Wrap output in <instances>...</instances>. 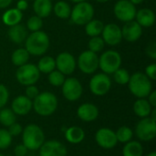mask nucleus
I'll list each match as a JSON object with an SVG mask.
<instances>
[{
  "instance_id": "58836bf2",
  "label": "nucleus",
  "mask_w": 156,
  "mask_h": 156,
  "mask_svg": "<svg viewBox=\"0 0 156 156\" xmlns=\"http://www.w3.org/2000/svg\"><path fill=\"white\" fill-rule=\"evenodd\" d=\"M38 94H39V90H38L37 87H36L35 85L27 86L26 91H25V96L26 97H27L28 99L33 101Z\"/></svg>"
},
{
  "instance_id": "7c9ffc66",
  "label": "nucleus",
  "mask_w": 156,
  "mask_h": 156,
  "mask_svg": "<svg viewBox=\"0 0 156 156\" xmlns=\"http://www.w3.org/2000/svg\"><path fill=\"white\" fill-rule=\"evenodd\" d=\"M115 134H116L118 143L126 144L132 141L133 136V132L128 126H122L115 132Z\"/></svg>"
},
{
  "instance_id": "39448f33",
  "label": "nucleus",
  "mask_w": 156,
  "mask_h": 156,
  "mask_svg": "<svg viewBox=\"0 0 156 156\" xmlns=\"http://www.w3.org/2000/svg\"><path fill=\"white\" fill-rule=\"evenodd\" d=\"M94 16V8L92 5L85 2L77 3L75 6L71 9L70 13V19L76 25L83 26L93 19Z\"/></svg>"
},
{
  "instance_id": "c9c22d12",
  "label": "nucleus",
  "mask_w": 156,
  "mask_h": 156,
  "mask_svg": "<svg viewBox=\"0 0 156 156\" xmlns=\"http://www.w3.org/2000/svg\"><path fill=\"white\" fill-rule=\"evenodd\" d=\"M42 26H43L42 18L37 16H32L27 21V27L31 32H36L40 30Z\"/></svg>"
},
{
  "instance_id": "ddd939ff",
  "label": "nucleus",
  "mask_w": 156,
  "mask_h": 156,
  "mask_svg": "<svg viewBox=\"0 0 156 156\" xmlns=\"http://www.w3.org/2000/svg\"><path fill=\"white\" fill-rule=\"evenodd\" d=\"M97 144L103 149H112L118 144L115 132L110 128H101L95 133Z\"/></svg>"
},
{
  "instance_id": "a18cd8bd",
  "label": "nucleus",
  "mask_w": 156,
  "mask_h": 156,
  "mask_svg": "<svg viewBox=\"0 0 156 156\" xmlns=\"http://www.w3.org/2000/svg\"><path fill=\"white\" fill-rule=\"evenodd\" d=\"M27 7H28V3L27 2V0H19L16 4V8L20 10L21 12L24 10H27Z\"/></svg>"
},
{
  "instance_id": "2f4dec72",
  "label": "nucleus",
  "mask_w": 156,
  "mask_h": 156,
  "mask_svg": "<svg viewBox=\"0 0 156 156\" xmlns=\"http://www.w3.org/2000/svg\"><path fill=\"white\" fill-rule=\"evenodd\" d=\"M16 115L11 109H3L0 111V123L5 127H9L16 122Z\"/></svg>"
},
{
  "instance_id": "c756f323",
  "label": "nucleus",
  "mask_w": 156,
  "mask_h": 156,
  "mask_svg": "<svg viewBox=\"0 0 156 156\" xmlns=\"http://www.w3.org/2000/svg\"><path fill=\"white\" fill-rule=\"evenodd\" d=\"M54 13L55 15L61 19H66L70 16L71 13V7L70 5L65 2V1H58L55 4L54 7Z\"/></svg>"
},
{
  "instance_id": "e433bc0d",
  "label": "nucleus",
  "mask_w": 156,
  "mask_h": 156,
  "mask_svg": "<svg viewBox=\"0 0 156 156\" xmlns=\"http://www.w3.org/2000/svg\"><path fill=\"white\" fill-rule=\"evenodd\" d=\"M12 143V136L5 129H0V150L8 148Z\"/></svg>"
},
{
  "instance_id": "aec40b11",
  "label": "nucleus",
  "mask_w": 156,
  "mask_h": 156,
  "mask_svg": "<svg viewBox=\"0 0 156 156\" xmlns=\"http://www.w3.org/2000/svg\"><path fill=\"white\" fill-rule=\"evenodd\" d=\"M136 22L143 27H150L155 23V14L149 8H142L136 12Z\"/></svg>"
},
{
  "instance_id": "9b49d317",
  "label": "nucleus",
  "mask_w": 156,
  "mask_h": 156,
  "mask_svg": "<svg viewBox=\"0 0 156 156\" xmlns=\"http://www.w3.org/2000/svg\"><path fill=\"white\" fill-rule=\"evenodd\" d=\"M62 93L66 100L69 101H76L82 95V85L80 80L76 78L65 79L62 84Z\"/></svg>"
},
{
  "instance_id": "f8f14e48",
  "label": "nucleus",
  "mask_w": 156,
  "mask_h": 156,
  "mask_svg": "<svg viewBox=\"0 0 156 156\" xmlns=\"http://www.w3.org/2000/svg\"><path fill=\"white\" fill-rule=\"evenodd\" d=\"M115 16L122 22H129L135 18L136 8L135 5L129 0H119L113 8Z\"/></svg>"
},
{
  "instance_id": "603ef678",
  "label": "nucleus",
  "mask_w": 156,
  "mask_h": 156,
  "mask_svg": "<svg viewBox=\"0 0 156 156\" xmlns=\"http://www.w3.org/2000/svg\"><path fill=\"white\" fill-rule=\"evenodd\" d=\"M0 156H4V155H3V154H0Z\"/></svg>"
},
{
  "instance_id": "72a5a7b5",
  "label": "nucleus",
  "mask_w": 156,
  "mask_h": 156,
  "mask_svg": "<svg viewBox=\"0 0 156 156\" xmlns=\"http://www.w3.org/2000/svg\"><path fill=\"white\" fill-rule=\"evenodd\" d=\"M130 74L125 69H118L114 73H113V79L114 81L120 85H125L128 84L129 80H130Z\"/></svg>"
},
{
  "instance_id": "9d476101",
  "label": "nucleus",
  "mask_w": 156,
  "mask_h": 156,
  "mask_svg": "<svg viewBox=\"0 0 156 156\" xmlns=\"http://www.w3.org/2000/svg\"><path fill=\"white\" fill-rule=\"evenodd\" d=\"M112 87V80L105 73L94 75L90 81V90L96 96H103L109 92Z\"/></svg>"
},
{
  "instance_id": "20e7f679",
  "label": "nucleus",
  "mask_w": 156,
  "mask_h": 156,
  "mask_svg": "<svg viewBox=\"0 0 156 156\" xmlns=\"http://www.w3.org/2000/svg\"><path fill=\"white\" fill-rule=\"evenodd\" d=\"M22 142L27 150L37 151L45 142V134L42 129L34 123L28 124L23 129Z\"/></svg>"
},
{
  "instance_id": "4c0bfd02",
  "label": "nucleus",
  "mask_w": 156,
  "mask_h": 156,
  "mask_svg": "<svg viewBox=\"0 0 156 156\" xmlns=\"http://www.w3.org/2000/svg\"><path fill=\"white\" fill-rule=\"evenodd\" d=\"M8 98H9V92L7 88L5 85L0 84V109H2L7 103Z\"/></svg>"
},
{
  "instance_id": "a211bd4d",
  "label": "nucleus",
  "mask_w": 156,
  "mask_h": 156,
  "mask_svg": "<svg viewBox=\"0 0 156 156\" xmlns=\"http://www.w3.org/2000/svg\"><path fill=\"white\" fill-rule=\"evenodd\" d=\"M33 103L30 99L26 97L25 95H19L16 97L11 104V110L14 112L16 115L24 116L30 112L32 110Z\"/></svg>"
},
{
  "instance_id": "f704fd0d",
  "label": "nucleus",
  "mask_w": 156,
  "mask_h": 156,
  "mask_svg": "<svg viewBox=\"0 0 156 156\" xmlns=\"http://www.w3.org/2000/svg\"><path fill=\"white\" fill-rule=\"evenodd\" d=\"M48 81L54 87H60L65 81V75L62 74L60 71L54 69L53 71L48 73Z\"/></svg>"
},
{
  "instance_id": "1a4fd4ad",
  "label": "nucleus",
  "mask_w": 156,
  "mask_h": 156,
  "mask_svg": "<svg viewBox=\"0 0 156 156\" xmlns=\"http://www.w3.org/2000/svg\"><path fill=\"white\" fill-rule=\"evenodd\" d=\"M78 67L85 74H92L99 68V57L90 50L83 51L78 58Z\"/></svg>"
},
{
  "instance_id": "ea45409f",
  "label": "nucleus",
  "mask_w": 156,
  "mask_h": 156,
  "mask_svg": "<svg viewBox=\"0 0 156 156\" xmlns=\"http://www.w3.org/2000/svg\"><path fill=\"white\" fill-rule=\"evenodd\" d=\"M8 133H10V135L12 137H16V136H18L22 133L23 132V127L19 124V123H16V122H14L13 124H11L9 127H8Z\"/></svg>"
},
{
  "instance_id": "8fccbe9b",
  "label": "nucleus",
  "mask_w": 156,
  "mask_h": 156,
  "mask_svg": "<svg viewBox=\"0 0 156 156\" xmlns=\"http://www.w3.org/2000/svg\"><path fill=\"white\" fill-rule=\"evenodd\" d=\"M146 156H156V153L155 152H152V153H150L149 154H147Z\"/></svg>"
},
{
  "instance_id": "5701e85b",
  "label": "nucleus",
  "mask_w": 156,
  "mask_h": 156,
  "mask_svg": "<svg viewBox=\"0 0 156 156\" xmlns=\"http://www.w3.org/2000/svg\"><path fill=\"white\" fill-rule=\"evenodd\" d=\"M65 138L67 142L71 144H80L85 138V132L79 126H71L65 132Z\"/></svg>"
},
{
  "instance_id": "412c9836",
  "label": "nucleus",
  "mask_w": 156,
  "mask_h": 156,
  "mask_svg": "<svg viewBox=\"0 0 156 156\" xmlns=\"http://www.w3.org/2000/svg\"><path fill=\"white\" fill-rule=\"evenodd\" d=\"M7 34H8L9 39L16 44L23 43L27 37V32L25 27L20 24L10 27Z\"/></svg>"
},
{
  "instance_id": "6ab92c4d",
  "label": "nucleus",
  "mask_w": 156,
  "mask_h": 156,
  "mask_svg": "<svg viewBox=\"0 0 156 156\" xmlns=\"http://www.w3.org/2000/svg\"><path fill=\"white\" fill-rule=\"evenodd\" d=\"M77 114H78V117L81 121L86 122H90L95 121L98 118L99 109L93 103L86 102V103L80 105L77 111Z\"/></svg>"
},
{
  "instance_id": "6e6552de",
  "label": "nucleus",
  "mask_w": 156,
  "mask_h": 156,
  "mask_svg": "<svg viewBox=\"0 0 156 156\" xmlns=\"http://www.w3.org/2000/svg\"><path fill=\"white\" fill-rule=\"evenodd\" d=\"M136 136L143 142H149L156 135V122L150 117L143 118L135 127Z\"/></svg>"
},
{
  "instance_id": "49530a36",
  "label": "nucleus",
  "mask_w": 156,
  "mask_h": 156,
  "mask_svg": "<svg viewBox=\"0 0 156 156\" xmlns=\"http://www.w3.org/2000/svg\"><path fill=\"white\" fill-rule=\"evenodd\" d=\"M12 0H0V8H6L10 5Z\"/></svg>"
},
{
  "instance_id": "f3484780",
  "label": "nucleus",
  "mask_w": 156,
  "mask_h": 156,
  "mask_svg": "<svg viewBox=\"0 0 156 156\" xmlns=\"http://www.w3.org/2000/svg\"><path fill=\"white\" fill-rule=\"evenodd\" d=\"M143 34L142 27L134 20L126 22L122 28V38L129 42H135L137 41Z\"/></svg>"
},
{
  "instance_id": "cd10ccee",
  "label": "nucleus",
  "mask_w": 156,
  "mask_h": 156,
  "mask_svg": "<svg viewBox=\"0 0 156 156\" xmlns=\"http://www.w3.org/2000/svg\"><path fill=\"white\" fill-rule=\"evenodd\" d=\"M104 27L103 23L98 19H91L85 25L86 34L90 37H96L101 34L102 29Z\"/></svg>"
},
{
  "instance_id": "393cba45",
  "label": "nucleus",
  "mask_w": 156,
  "mask_h": 156,
  "mask_svg": "<svg viewBox=\"0 0 156 156\" xmlns=\"http://www.w3.org/2000/svg\"><path fill=\"white\" fill-rule=\"evenodd\" d=\"M22 16L23 15L20 10H18L17 8H10L4 13L2 16V20L5 25L8 27H12L19 24L20 21L22 20Z\"/></svg>"
},
{
  "instance_id": "37998d69",
  "label": "nucleus",
  "mask_w": 156,
  "mask_h": 156,
  "mask_svg": "<svg viewBox=\"0 0 156 156\" xmlns=\"http://www.w3.org/2000/svg\"><path fill=\"white\" fill-rule=\"evenodd\" d=\"M27 148L22 144H18L17 146H16L15 150H14V154L16 156H25L27 154Z\"/></svg>"
},
{
  "instance_id": "dca6fc26",
  "label": "nucleus",
  "mask_w": 156,
  "mask_h": 156,
  "mask_svg": "<svg viewBox=\"0 0 156 156\" xmlns=\"http://www.w3.org/2000/svg\"><path fill=\"white\" fill-rule=\"evenodd\" d=\"M101 34L104 42L110 46H116L120 44L122 39V28L114 23L104 26Z\"/></svg>"
},
{
  "instance_id": "c85d7f7f",
  "label": "nucleus",
  "mask_w": 156,
  "mask_h": 156,
  "mask_svg": "<svg viewBox=\"0 0 156 156\" xmlns=\"http://www.w3.org/2000/svg\"><path fill=\"white\" fill-rule=\"evenodd\" d=\"M37 67L39 72L48 74L51 71H53L55 69V68H56L55 59L50 56H45V57H43L42 58L39 59Z\"/></svg>"
},
{
  "instance_id": "f03ea898",
  "label": "nucleus",
  "mask_w": 156,
  "mask_h": 156,
  "mask_svg": "<svg viewBox=\"0 0 156 156\" xmlns=\"http://www.w3.org/2000/svg\"><path fill=\"white\" fill-rule=\"evenodd\" d=\"M25 41V48L30 55L33 56H41L45 54L49 48V37L41 30L32 32L27 37Z\"/></svg>"
},
{
  "instance_id": "7ed1b4c3",
  "label": "nucleus",
  "mask_w": 156,
  "mask_h": 156,
  "mask_svg": "<svg viewBox=\"0 0 156 156\" xmlns=\"http://www.w3.org/2000/svg\"><path fill=\"white\" fill-rule=\"evenodd\" d=\"M129 90L133 95L138 99H144L153 90L151 80L142 72H136L130 77L128 82Z\"/></svg>"
},
{
  "instance_id": "4be33fe9",
  "label": "nucleus",
  "mask_w": 156,
  "mask_h": 156,
  "mask_svg": "<svg viewBox=\"0 0 156 156\" xmlns=\"http://www.w3.org/2000/svg\"><path fill=\"white\" fill-rule=\"evenodd\" d=\"M33 9L36 16L43 18L48 17L53 9L51 0H35L33 4Z\"/></svg>"
},
{
  "instance_id": "4468645a",
  "label": "nucleus",
  "mask_w": 156,
  "mask_h": 156,
  "mask_svg": "<svg viewBox=\"0 0 156 156\" xmlns=\"http://www.w3.org/2000/svg\"><path fill=\"white\" fill-rule=\"evenodd\" d=\"M56 68L64 75H70L76 69L75 58L69 52H61L55 59Z\"/></svg>"
},
{
  "instance_id": "09e8293b",
  "label": "nucleus",
  "mask_w": 156,
  "mask_h": 156,
  "mask_svg": "<svg viewBox=\"0 0 156 156\" xmlns=\"http://www.w3.org/2000/svg\"><path fill=\"white\" fill-rule=\"evenodd\" d=\"M71 2H74V3H80V2H85V1H87V0H70Z\"/></svg>"
},
{
  "instance_id": "c03bdc74",
  "label": "nucleus",
  "mask_w": 156,
  "mask_h": 156,
  "mask_svg": "<svg viewBox=\"0 0 156 156\" xmlns=\"http://www.w3.org/2000/svg\"><path fill=\"white\" fill-rule=\"evenodd\" d=\"M149 103L151 104V106L153 108H155L156 106V91L155 90H152L151 93L148 95V100Z\"/></svg>"
},
{
  "instance_id": "de8ad7c7",
  "label": "nucleus",
  "mask_w": 156,
  "mask_h": 156,
  "mask_svg": "<svg viewBox=\"0 0 156 156\" xmlns=\"http://www.w3.org/2000/svg\"><path fill=\"white\" fill-rule=\"evenodd\" d=\"M129 1H130L131 3H133V4L135 5H140V4H142L144 0H129Z\"/></svg>"
},
{
  "instance_id": "473e14b6",
  "label": "nucleus",
  "mask_w": 156,
  "mask_h": 156,
  "mask_svg": "<svg viewBox=\"0 0 156 156\" xmlns=\"http://www.w3.org/2000/svg\"><path fill=\"white\" fill-rule=\"evenodd\" d=\"M89 50L94 52V53H99L103 50L105 42L101 37L96 36V37H91V38L89 41Z\"/></svg>"
},
{
  "instance_id": "79ce46f5",
  "label": "nucleus",
  "mask_w": 156,
  "mask_h": 156,
  "mask_svg": "<svg viewBox=\"0 0 156 156\" xmlns=\"http://www.w3.org/2000/svg\"><path fill=\"white\" fill-rule=\"evenodd\" d=\"M146 54L148 57H150L152 59H156V43L154 41H152L148 43L146 47Z\"/></svg>"
},
{
  "instance_id": "bb28decb",
  "label": "nucleus",
  "mask_w": 156,
  "mask_h": 156,
  "mask_svg": "<svg viewBox=\"0 0 156 156\" xmlns=\"http://www.w3.org/2000/svg\"><path fill=\"white\" fill-rule=\"evenodd\" d=\"M29 53L27 52V50L26 48H17L16 49L11 57V60L13 62V64L15 66L20 67L22 65H25L27 63L28 59H29Z\"/></svg>"
},
{
  "instance_id": "423d86ee",
  "label": "nucleus",
  "mask_w": 156,
  "mask_h": 156,
  "mask_svg": "<svg viewBox=\"0 0 156 156\" xmlns=\"http://www.w3.org/2000/svg\"><path fill=\"white\" fill-rule=\"evenodd\" d=\"M122 65V56L115 50H107L99 58V68L103 73L113 74Z\"/></svg>"
},
{
  "instance_id": "2eb2a0df",
  "label": "nucleus",
  "mask_w": 156,
  "mask_h": 156,
  "mask_svg": "<svg viewBox=\"0 0 156 156\" xmlns=\"http://www.w3.org/2000/svg\"><path fill=\"white\" fill-rule=\"evenodd\" d=\"M39 150V156H67L66 146L57 140L45 141Z\"/></svg>"
},
{
  "instance_id": "a19ab883",
  "label": "nucleus",
  "mask_w": 156,
  "mask_h": 156,
  "mask_svg": "<svg viewBox=\"0 0 156 156\" xmlns=\"http://www.w3.org/2000/svg\"><path fill=\"white\" fill-rule=\"evenodd\" d=\"M151 80H156V64L153 63L150 64L146 67L145 69V73H144Z\"/></svg>"
},
{
  "instance_id": "0eeeda50",
  "label": "nucleus",
  "mask_w": 156,
  "mask_h": 156,
  "mask_svg": "<svg viewBox=\"0 0 156 156\" xmlns=\"http://www.w3.org/2000/svg\"><path fill=\"white\" fill-rule=\"evenodd\" d=\"M17 81L24 86L35 85L40 78V72L34 64H25L18 67L16 72Z\"/></svg>"
},
{
  "instance_id": "f257e3e1",
  "label": "nucleus",
  "mask_w": 156,
  "mask_h": 156,
  "mask_svg": "<svg viewBox=\"0 0 156 156\" xmlns=\"http://www.w3.org/2000/svg\"><path fill=\"white\" fill-rule=\"evenodd\" d=\"M33 109L37 114L43 117L52 115L58 108V99L55 94L49 91L39 92L33 100Z\"/></svg>"
},
{
  "instance_id": "3c124183",
  "label": "nucleus",
  "mask_w": 156,
  "mask_h": 156,
  "mask_svg": "<svg viewBox=\"0 0 156 156\" xmlns=\"http://www.w3.org/2000/svg\"><path fill=\"white\" fill-rule=\"evenodd\" d=\"M95 1H97V2H99V3H106V2H108L109 0H95Z\"/></svg>"
},
{
  "instance_id": "b1692460",
  "label": "nucleus",
  "mask_w": 156,
  "mask_h": 156,
  "mask_svg": "<svg viewBox=\"0 0 156 156\" xmlns=\"http://www.w3.org/2000/svg\"><path fill=\"white\" fill-rule=\"evenodd\" d=\"M153 109L154 108L151 106V104L146 99H138L133 104L134 113L142 119L149 117Z\"/></svg>"
},
{
  "instance_id": "a878e982",
  "label": "nucleus",
  "mask_w": 156,
  "mask_h": 156,
  "mask_svg": "<svg viewBox=\"0 0 156 156\" xmlns=\"http://www.w3.org/2000/svg\"><path fill=\"white\" fill-rule=\"evenodd\" d=\"M144 147L137 141H130L124 144L122 148V156H143Z\"/></svg>"
}]
</instances>
